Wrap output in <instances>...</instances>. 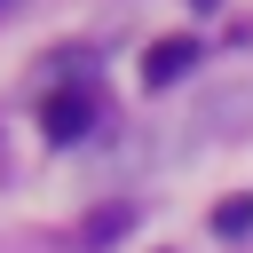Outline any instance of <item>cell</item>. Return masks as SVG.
<instances>
[{
	"label": "cell",
	"instance_id": "cell-1",
	"mask_svg": "<svg viewBox=\"0 0 253 253\" xmlns=\"http://www.w3.org/2000/svg\"><path fill=\"white\" fill-rule=\"evenodd\" d=\"M87 119H95V103H87V95H55V103L40 111L47 142H79V134H87Z\"/></svg>",
	"mask_w": 253,
	"mask_h": 253
},
{
	"label": "cell",
	"instance_id": "cell-2",
	"mask_svg": "<svg viewBox=\"0 0 253 253\" xmlns=\"http://www.w3.org/2000/svg\"><path fill=\"white\" fill-rule=\"evenodd\" d=\"M190 63H198V47H190V40H158V47H150V63H142V79H150V87H174Z\"/></svg>",
	"mask_w": 253,
	"mask_h": 253
},
{
	"label": "cell",
	"instance_id": "cell-3",
	"mask_svg": "<svg viewBox=\"0 0 253 253\" xmlns=\"http://www.w3.org/2000/svg\"><path fill=\"white\" fill-rule=\"evenodd\" d=\"M253 229V198H221L213 206V237H245Z\"/></svg>",
	"mask_w": 253,
	"mask_h": 253
},
{
	"label": "cell",
	"instance_id": "cell-4",
	"mask_svg": "<svg viewBox=\"0 0 253 253\" xmlns=\"http://www.w3.org/2000/svg\"><path fill=\"white\" fill-rule=\"evenodd\" d=\"M126 221H134V206H103V213L87 221V245H111V237H119Z\"/></svg>",
	"mask_w": 253,
	"mask_h": 253
}]
</instances>
